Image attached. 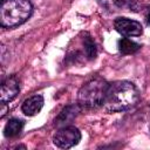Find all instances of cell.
<instances>
[{"label":"cell","mask_w":150,"mask_h":150,"mask_svg":"<svg viewBox=\"0 0 150 150\" xmlns=\"http://www.w3.org/2000/svg\"><path fill=\"white\" fill-rule=\"evenodd\" d=\"M80 105H68L66 107L54 120V125L59 127V128H63L67 127V124L71 123V121L76 117L80 108Z\"/></svg>","instance_id":"8"},{"label":"cell","mask_w":150,"mask_h":150,"mask_svg":"<svg viewBox=\"0 0 150 150\" xmlns=\"http://www.w3.org/2000/svg\"><path fill=\"white\" fill-rule=\"evenodd\" d=\"M81 141V132L77 128L67 125L60 128L53 137L54 144L60 149H69L75 146Z\"/></svg>","instance_id":"4"},{"label":"cell","mask_w":150,"mask_h":150,"mask_svg":"<svg viewBox=\"0 0 150 150\" xmlns=\"http://www.w3.org/2000/svg\"><path fill=\"white\" fill-rule=\"evenodd\" d=\"M23 128V121L20 118H12L9 120L4 129V135L6 137H14L21 132Z\"/></svg>","instance_id":"9"},{"label":"cell","mask_w":150,"mask_h":150,"mask_svg":"<svg viewBox=\"0 0 150 150\" xmlns=\"http://www.w3.org/2000/svg\"><path fill=\"white\" fill-rule=\"evenodd\" d=\"M1 1H4V0H1Z\"/></svg>","instance_id":"14"},{"label":"cell","mask_w":150,"mask_h":150,"mask_svg":"<svg viewBox=\"0 0 150 150\" xmlns=\"http://www.w3.org/2000/svg\"><path fill=\"white\" fill-rule=\"evenodd\" d=\"M19 90H20V86H19L18 77L15 75L8 76L6 80L2 81V84H1V95H0L1 103L5 104L14 100L19 94Z\"/></svg>","instance_id":"6"},{"label":"cell","mask_w":150,"mask_h":150,"mask_svg":"<svg viewBox=\"0 0 150 150\" xmlns=\"http://www.w3.org/2000/svg\"><path fill=\"white\" fill-rule=\"evenodd\" d=\"M146 23L150 25V11H149V13L146 14Z\"/></svg>","instance_id":"13"},{"label":"cell","mask_w":150,"mask_h":150,"mask_svg":"<svg viewBox=\"0 0 150 150\" xmlns=\"http://www.w3.org/2000/svg\"><path fill=\"white\" fill-rule=\"evenodd\" d=\"M43 97L41 95H33L28 98H26L21 105V110L27 116H34L43 107Z\"/></svg>","instance_id":"7"},{"label":"cell","mask_w":150,"mask_h":150,"mask_svg":"<svg viewBox=\"0 0 150 150\" xmlns=\"http://www.w3.org/2000/svg\"><path fill=\"white\" fill-rule=\"evenodd\" d=\"M114 26L115 29L124 36H138L143 32L141 22L128 18H122V16L117 18L114 22Z\"/></svg>","instance_id":"5"},{"label":"cell","mask_w":150,"mask_h":150,"mask_svg":"<svg viewBox=\"0 0 150 150\" xmlns=\"http://www.w3.org/2000/svg\"><path fill=\"white\" fill-rule=\"evenodd\" d=\"M102 6L108 8L109 11H115L116 8H122L127 5L131 7V1L130 0H98Z\"/></svg>","instance_id":"12"},{"label":"cell","mask_w":150,"mask_h":150,"mask_svg":"<svg viewBox=\"0 0 150 150\" xmlns=\"http://www.w3.org/2000/svg\"><path fill=\"white\" fill-rule=\"evenodd\" d=\"M117 47H118V50H120L122 54H124V55L134 54V53H136V52L141 48V46H139L137 42L131 41V40L128 39V38H122V39H120L118 42H117Z\"/></svg>","instance_id":"10"},{"label":"cell","mask_w":150,"mask_h":150,"mask_svg":"<svg viewBox=\"0 0 150 150\" xmlns=\"http://www.w3.org/2000/svg\"><path fill=\"white\" fill-rule=\"evenodd\" d=\"M109 83L101 76L88 80L79 90L77 102L80 108L94 109L103 105Z\"/></svg>","instance_id":"3"},{"label":"cell","mask_w":150,"mask_h":150,"mask_svg":"<svg viewBox=\"0 0 150 150\" xmlns=\"http://www.w3.org/2000/svg\"><path fill=\"white\" fill-rule=\"evenodd\" d=\"M139 98L136 86L129 81H115L109 83L104 108L109 112H118L132 108Z\"/></svg>","instance_id":"1"},{"label":"cell","mask_w":150,"mask_h":150,"mask_svg":"<svg viewBox=\"0 0 150 150\" xmlns=\"http://www.w3.org/2000/svg\"><path fill=\"white\" fill-rule=\"evenodd\" d=\"M32 12L29 0H4L0 7V23L6 28L20 26L28 20Z\"/></svg>","instance_id":"2"},{"label":"cell","mask_w":150,"mask_h":150,"mask_svg":"<svg viewBox=\"0 0 150 150\" xmlns=\"http://www.w3.org/2000/svg\"><path fill=\"white\" fill-rule=\"evenodd\" d=\"M83 47H84V54L88 60H94L97 55V49L94 40L91 39L90 35L86 33V36L83 38Z\"/></svg>","instance_id":"11"}]
</instances>
